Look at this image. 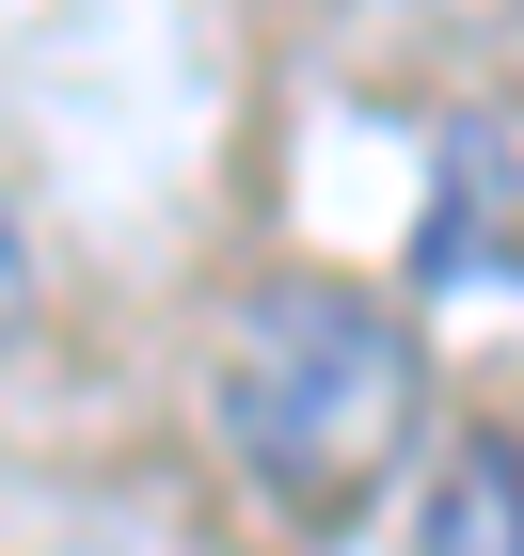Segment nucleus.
Returning a JSON list of instances; mask_svg holds the SVG:
<instances>
[{
  "label": "nucleus",
  "instance_id": "nucleus-2",
  "mask_svg": "<svg viewBox=\"0 0 524 556\" xmlns=\"http://www.w3.org/2000/svg\"><path fill=\"white\" fill-rule=\"evenodd\" d=\"M413 287L430 302H461V287H509V128H445V160H430V239H413Z\"/></svg>",
  "mask_w": 524,
  "mask_h": 556
},
{
  "label": "nucleus",
  "instance_id": "nucleus-4",
  "mask_svg": "<svg viewBox=\"0 0 524 556\" xmlns=\"http://www.w3.org/2000/svg\"><path fill=\"white\" fill-rule=\"evenodd\" d=\"M33 318V239H16V207H0V334Z\"/></svg>",
  "mask_w": 524,
  "mask_h": 556
},
{
  "label": "nucleus",
  "instance_id": "nucleus-3",
  "mask_svg": "<svg viewBox=\"0 0 524 556\" xmlns=\"http://www.w3.org/2000/svg\"><path fill=\"white\" fill-rule=\"evenodd\" d=\"M413 556H524V445L509 429H461L430 477V541Z\"/></svg>",
  "mask_w": 524,
  "mask_h": 556
},
{
  "label": "nucleus",
  "instance_id": "nucleus-1",
  "mask_svg": "<svg viewBox=\"0 0 524 556\" xmlns=\"http://www.w3.org/2000/svg\"><path fill=\"white\" fill-rule=\"evenodd\" d=\"M222 445L286 525H349L382 509V477L430 445V334L413 302L349 287V270H270L222 302Z\"/></svg>",
  "mask_w": 524,
  "mask_h": 556
}]
</instances>
